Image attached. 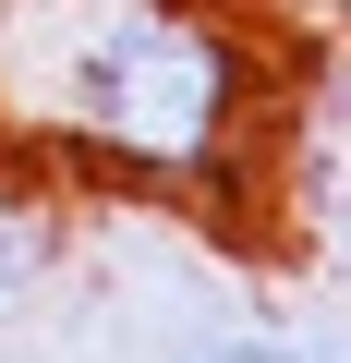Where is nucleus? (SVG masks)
Returning a JSON list of instances; mask_svg holds the SVG:
<instances>
[{
  "mask_svg": "<svg viewBox=\"0 0 351 363\" xmlns=\"http://www.w3.org/2000/svg\"><path fill=\"white\" fill-rule=\"evenodd\" d=\"M182 363H303V339H279V327H218V339H194Z\"/></svg>",
  "mask_w": 351,
  "mask_h": 363,
  "instance_id": "obj_3",
  "label": "nucleus"
},
{
  "mask_svg": "<svg viewBox=\"0 0 351 363\" xmlns=\"http://www.w3.org/2000/svg\"><path fill=\"white\" fill-rule=\"evenodd\" d=\"M49 267H61V206L37 194L13 157H0V303H25Z\"/></svg>",
  "mask_w": 351,
  "mask_h": 363,
  "instance_id": "obj_2",
  "label": "nucleus"
},
{
  "mask_svg": "<svg viewBox=\"0 0 351 363\" xmlns=\"http://www.w3.org/2000/svg\"><path fill=\"white\" fill-rule=\"evenodd\" d=\"M0 37L25 49V73H0V133H49L145 194L218 182L267 97L255 49L206 0H0Z\"/></svg>",
  "mask_w": 351,
  "mask_h": 363,
  "instance_id": "obj_1",
  "label": "nucleus"
}]
</instances>
